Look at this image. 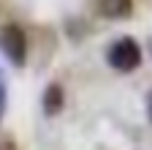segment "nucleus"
I'll return each instance as SVG.
<instances>
[{
  "mask_svg": "<svg viewBox=\"0 0 152 150\" xmlns=\"http://www.w3.org/2000/svg\"><path fill=\"white\" fill-rule=\"evenodd\" d=\"M106 60L114 71H122V74H130L141 66V47L130 38V35H122L117 38L109 49H106Z\"/></svg>",
  "mask_w": 152,
  "mask_h": 150,
  "instance_id": "f257e3e1",
  "label": "nucleus"
},
{
  "mask_svg": "<svg viewBox=\"0 0 152 150\" xmlns=\"http://www.w3.org/2000/svg\"><path fill=\"white\" fill-rule=\"evenodd\" d=\"M0 52L14 68H22L27 63V35L19 25H3L0 27Z\"/></svg>",
  "mask_w": 152,
  "mask_h": 150,
  "instance_id": "f03ea898",
  "label": "nucleus"
},
{
  "mask_svg": "<svg viewBox=\"0 0 152 150\" xmlns=\"http://www.w3.org/2000/svg\"><path fill=\"white\" fill-rule=\"evenodd\" d=\"M63 106H65V90H63L60 82H52L41 96V109H44V115L54 117V115L63 112Z\"/></svg>",
  "mask_w": 152,
  "mask_h": 150,
  "instance_id": "7ed1b4c3",
  "label": "nucleus"
},
{
  "mask_svg": "<svg viewBox=\"0 0 152 150\" xmlns=\"http://www.w3.org/2000/svg\"><path fill=\"white\" fill-rule=\"evenodd\" d=\"M98 14L103 19L122 22L133 14V0H98Z\"/></svg>",
  "mask_w": 152,
  "mask_h": 150,
  "instance_id": "20e7f679",
  "label": "nucleus"
},
{
  "mask_svg": "<svg viewBox=\"0 0 152 150\" xmlns=\"http://www.w3.org/2000/svg\"><path fill=\"white\" fill-rule=\"evenodd\" d=\"M6 104H8V87H6L3 71H0V120H3V115H6Z\"/></svg>",
  "mask_w": 152,
  "mask_h": 150,
  "instance_id": "39448f33",
  "label": "nucleus"
},
{
  "mask_svg": "<svg viewBox=\"0 0 152 150\" xmlns=\"http://www.w3.org/2000/svg\"><path fill=\"white\" fill-rule=\"evenodd\" d=\"M144 109H147V120H149V126H152V90L147 93V98H144Z\"/></svg>",
  "mask_w": 152,
  "mask_h": 150,
  "instance_id": "423d86ee",
  "label": "nucleus"
},
{
  "mask_svg": "<svg viewBox=\"0 0 152 150\" xmlns=\"http://www.w3.org/2000/svg\"><path fill=\"white\" fill-rule=\"evenodd\" d=\"M149 52H152V38H149Z\"/></svg>",
  "mask_w": 152,
  "mask_h": 150,
  "instance_id": "0eeeda50",
  "label": "nucleus"
}]
</instances>
